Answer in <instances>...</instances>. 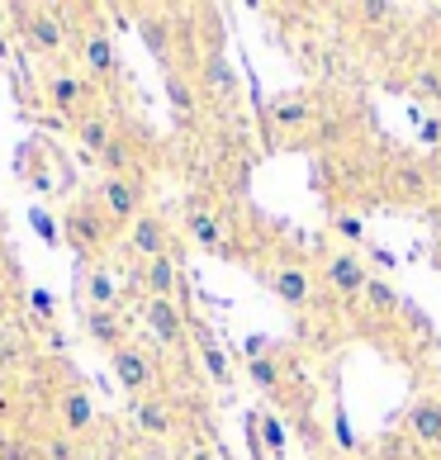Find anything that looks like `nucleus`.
Segmentation results:
<instances>
[{
	"label": "nucleus",
	"mask_w": 441,
	"mask_h": 460,
	"mask_svg": "<svg viewBox=\"0 0 441 460\" xmlns=\"http://www.w3.org/2000/svg\"><path fill=\"white\" fill-rule=\"evenodd\" d=\"M14 33L24 39L29 53L39 58H62L66 53V39H72V29L62 24L57 5H14Z\"/></svg>",
	"instance_id": "nucleus-1"
},
{
	"label": "nucleus",
	"mask_w": 441,
	"mask_h": 460,
	"mask_svg": "<svg viewBox=\"0 0 441 460\" xmlns=\"http://www.w3.org/2000/svg\"><path fill=\"white\" fill-rule=\"evenodd\" d=\"M76 62H81V76L91 86H110L119 76V53H114V39L105 24H81L76 29Z\"/></svg>",
	"instance_id": "nucleus-2"
},
{
	"label": "nucleus",
	"mask_w": 441,
	"mask_h": 460,
	"mask_svg": "<svg viewBox=\"0 0 441 460\" xmlns=\"http://www.w3.org/2000/svg\"><path fill=\"white\" fill-rule=\"evenodd\" d=\"M114 233H119V228L105 218V209H100L95 199H81V204H72V209L62 214V237H66L76 252H105Z\"/></svg>",
	"instance_id": "nucleus-3"
},
{
	"label": "nucleus",
	"mask_w": 441,
	"mask_h": 460,
	"mask_svg": "<svg viewBox=\"0 0 441 460\" xmlns=\"http://www.w3.org/2000/svg\"><path fill=\"white\" fill-rule=\"evenodd\" d=\"M143 199H147V185L138 176H105V185L95 190V204L105 209L114 228H128L143 214Z\"/></svg>",
	"instance_id": "nucleus-4"
},
{
	"label": "nucleus",
	"mask_w": 441,
	"mask_h": 460,
	"mask_svg": "<svg viewBox=\"0 0 441 460\" xmlns=\"http://www.w3.org/2000/svg\"><path fill=\"white\" fill-rule=\"evenodd\" d=\"M110 370H114V380H119V389L124 394H133V399H147L152 389H157V361L138 347V342H128V347H119L114 356H110Z\"/></svg>",
	"instance_id": "nucleus-5"
},
{
	"label": "nucleus",
	"mask_w": 441,
	"mask_h": 460,
	"mask_svg": "<svg viewBox=\"0 0 441 460\" xmlns=\"http://www.w3.org/2000/svg\"><path fill=\"white\" fill-rule=\"evenodd\" d=\"M91 95H95V86L81 72H66V66H57V72H48V81H43V100L53 105L62 119H76L81 114H91Z\"/></svg>",
	"instance_id": "nucleus-6"
},
{
	"label": "nucleus",
	"mask_w": 441,
	"mask_h": 460,
	"mask_svg": "<svg viewBox=\"0 0 441 460\" xmlns=\"http://www.w3.org/2000/svg\"><path fill=\"white\" fill-rule=\"evenodd\" d=\"M143 328L152 332V342L181 351L190 337V314L181 309V299H143Z\"/></svg>",
	"instance_id": "nucleus-7"
},
{
	"label": "nucleus",
	"mask_w": 441,
	"mask_h": 460,
	"mask_svg": "<svg viewBox=\"0 0 441 460\" xmlns=\"http://www.w3.org/2000/svg\"><path fill=\"white\" fill-rule=\"evenodd\" d=\"M124 247H128L143 266L157 261V257H172V224H166L162 214H147V209H143V214L124 228Z\"/></svg>",
	"instance_id": "nucleus-8"
},
{
	"label": "nucleus",
	"mask_w": 441,
	"mask_h": 460,
	"mask_svg": "<svg viewBox=\"0 0 441 460\" xmlns=\"http://www.w3.org/2000/svg\"><path fill=\"white\" fill-rule=\"evenodd\" d=\"M323 285L332 289L337 299H361L366 285H370V270L356 252H332L328 266H323Z\"/></svg>",
	"instance_id": "nucleus-9"
},
{
	"label": "nucleus",
	"mask_w": 441,
	"mask_h": 460,
	"mask_svg": "<svg viewBox=\"0 0 441 460\" xmlns=\"http://www.w3.org/2000/svg\"><path fill=\"white\" fill-rule=\"evenodd\" d=\"M185 233L195 237L205 252H218V257H228V237H224V214H214L205 199H190L185 204Z\"/></svg>",
	"instance_id": "nucleus-10"
},
{
	"label": "nucleus",
	"mask_w": 441,
	"mask_h": 460,
	"mask_svg": "<svg viewBox=\"0 0 441 460\" xmlns=\"http://www.w3.org/2000/svg\"><path fill=\"white\" fill-rule=\"evenodd\" d=\"M57 428L66 437H86L95 428V399L86 394V389H76V385H66L62 394H57Z\"/></svg>",
	"instance_id": "nucleus-11"
},
{
	"label": "nucleus",
	"mask_w": 441,
	"mask_h": 460,
	"mask_svg": "<svg viewBox=\"0 0 441 460\" xmlns=\"http://www.w3.org/2000/svg\"><path fill=\"white\" fill-rule=\"evenodd\" d=\"M266 285H270V295H276L285 309H309V299H313V276L304 266H295V261L276 266Z\"/></svg>",
	"instance_id": "nucleus-12"
},
{
	"label": "nucleus",
	"mask_w": 441,
	"mask_h": 460,
	"mask_svg": "<svg viewBox=\"0 0 441 460\" xmlns=\"http://www.w3.org/2000/svg\"><path fill=\"white\" fill-rule=\"evenodd\" d=\"M133 422H138L143 437H157L166 441L176 432V413H172V399L162 394H147V399H133Z\"/></svg>",
	"instance_id": "nucleus-13"
},
{
	"label": "nucleus",
	"mask_w": 441,
	"mask_h": 460,
	"mask_svg": "<svg viewBox=\"0 0 441 460\" xmlns=\"http://www.w3.org/2000/svg\"><path fill=\"white\" fill-rule=\"evenodd\" d=\"M86 337L95 347H105L110 356L119 347H128V328H124V314H110V309H86Z\"/></svg>",
	"instance_id": "nucleus-14"
},
{
	"label": "nucleus",
	"mask_w": 441,
	"mask_h": 460,
	"mask_svg": "<svg viewBox=\"0 0 441 460\" xmlns=\"http://www.w3.org/2000/svg\"><path fill=\"white\" fill-rule=\"evenodd\" d=\"M409 432H413L418 447L441 456V399H418L409 408Z\"/></svg>",
	"instance_id": "nucleus-15"
},
{
	"label": "nucleus",
	"mask_w": 441,
	"mask_h": 460,
	"mask_svg": "<svg viewBox=\"0 0 441 460\" xmlns=\"http://www.w3.org/2000/svg\"><path fill=\"white\" fill-rule=\"evenodd\" d=\"M181 295V266L176 257H157L143 266V299H176Z\"/></svg>",
	"instance_id": "nucleus-16"
},
{
	"label": "nucleus",
	"mask_w": 441,
	"mask_h": 460,
	"mask_svg": "<svg viewBox=\"0 0 441 460\" xmlns=\"http://www.w3.org/2000/svg\"><path fill=\"white\" fill-rule=\"evenodd\" d=\"M81 295H86V309H119V280H114V270L110 266H91L86 276H81Z\"/></svg>",
	"instance_id": "nucleus-17"
},
{
	"label": "nucleus",
	"mask_w": 441,
	"mask_h": 460,
	"mask_svg": "<svg viewBox=\"0 0 441 460\" xmlns=\"http://www.w3.org/2000/svg\"><path fill=\"white\" fill-rule=\"evenodd\" d=\"M190 332H195V342H199V361H205V375H209L214 385H233V366H228L224 347H218V337L205 328V323H195V318H190Z\"/></svg>",
	"instance_id": "nucleus-18"
},
{
	"label": "nucleus",
	"mask_w": 441,
	"mask_h": 460,
	"mask_svg": "<svg viewBox=\"0 0 441 460\" xmlns=\"http://www.w3.org/2000/svg\"><path fill=\"white\" fill-rule=\"evenodd\" d=\"M72 128H76V143L86 147V152H95V157H105V152L114 147V138H119V133H114V124H110V119L100 114V110L81 114V119H76Z\"/></svg>",
	"instance_id": "nucleus-19"
},
{
	"label": "nucleus",
	"mask_w": 441,
	"mask_h": 460,
	"mask_svg": "<svg viewBox=\"0 0 441 460\" xmlns=\"http://www.w3.org/2000/svg\"><path fill=\"white\" fill-rule=\"evenodd\" d=\"M172 20H166V14H143V20H138V33H143V43L152 48V58H157L162 66H166V72H172V58H176V48H172Z\"/></svg>",
	"instance_id": "nucleus-20"
},
{
	"label": "nucleus",
	"mask_w": 441,
	"mask_h": 460,
	"mask_svg": "<svg viewBox=\"0 0 441 460\" xmlns=\"http://www.w3.org/2000/svg\"><path fill=\"white\" fill-rule=\"evenodd\" d=\"M166 100H172V110L181 114V119H190L195 110H199V91H195V81L181 72V66H172L166 72Z\"/></svg>",
	"instance_id": "nucleus-21"
},
{
	"label": "nucleus",
	"mask_w": 441,
	"mask_h": 460,
	"mask_svg": "<svg viewBox=\"0 0 441 460\" xmlns=\"http://www.w3.org/2000/svg\"><path fill=\"white\" fill-rule=\"evenodd\" d=\"M24 361H29V347H24L20 328H10V323H0V375H14V370H24Z\"/></svg>",
	"instance_id": "nucleus-22"
},
{
	"label": "nucleus",
	"mask_w": 441,
	"mask_h": 460,
	"mask_svg": "<svg viewBox=\"0 0 441 460\" xmlns=\"http://www.w3.org/2000/svg\"><path fill=\"white\" fill-rule=\"evenodd\" d=\"M247 375L266 389V394H276V399L285 394V370L270 361V356H251V361H247Z\"/></svg>",
	"instance_id": "nucleus-23"
},
{
	"label": "nucleus",
	"mask_w": 441,
	"mask_h": 460,
	"mask_svg": "<svg viewBox=\"0 0 441 460\" xmlns=\"http://www.w3.org/2000/svg\"><path fill=\"white\" fill-rule=\"evenodd\" d=\"M199 76L209 81V91H214V95H233V86H237V81H233V66H228L224 53H209L205 66H199Z\"/></svg>",
	"instance_id": "nucleus-24"
},
{
	"label": "nucleus",
	"mask_w": 441,
	"mask_h": 460,
	"mask_svg": "<svg viewBox=\"0 0 441 460\" xmlns=\"http://www.w3.org/2000/svg\"><path fill=\"white\" fill-rule=\"evenodd\" d=\"M270 119H276L280 128H299L304 119H309V100H299V95H285L270 105Z\"/></svg>",
	"instance_id": "nucleus-25"
},
{
	"label": "nucleus",
	"mask_w": 441,
	"mask_h": 460,
	"mask_svg": "<svg viewBox=\"0 0 441 460\" xmlns=\"http://www.w3.org/2000/svg\"><path fill=\"white\" fill-rule=\"evenodd\" d=\"M0 460H43V456H39V441L0 428Z\"/></svg>",
	"instance_id": "nucleus-26"
},
{
	"label": "nucleus",
	"mask_w": 441,
	"mask_h": 460,
	"mask_svg": "<svg viewBox=\"0 0 441 460\" xmlns=\"http://www.w3.org/2000/svg\"><path fill=\"white\" fill-rule=\"evenodd\" d=\"M361 299H366L375 314H399V289H394V285H384V280H370Z\"/></svg>",
	"instance_id": "nucleus-27"
},
{
	"label": "nucleus",
	"mask_w": 441,
	"mask_h": 460,
	"mask_svg": "<svg viewBox=\"0 0 441 460\" xmlns=\"http://www.w3.org/2000/svg\"><path fill=\"white\" fill-rule=\"evenodd\" d=\"M39 456L43 460H76V441L66 437V432H53V437L39 441Z\"/></svg>",
	"instance_id": "nucleus-28"
},
{
	"label": "nucleus",
	"mask_w": 441,
	"mask_h": 460,
	"mask_svg": "<svg viewBox=\"0 0 441 460\" xmlns=\"http://www.w3.org/2000/svg\"><path fill=\"white\" fill-rule=\"evenodd\" d=\"M413 86H418V95H422V100H441V72H432V66H422Z\"/></svg>",
	"instance_id": "nucleus-29"
},
{
	"label": "nucleus",
	"mask_w": 441,
	"mask_h": 460,
	"mask_svg": "<svg viewBox=\"0 0 441 460\" xmlns=\"http://www.w3.org/2000/svg\"><path fill=\"white\" fill-rule=\"evenodd\" d=\"M29 224H33V233H39L43 243H53V247L62 243V233H57V224H53V218H48L43 209H33V214H29Z\"/></svg>",
	"instance_id": "nucleus-30"
},
{
	"label": "nucleus",
	"mask_w": 441,
	"mask_h": 460,
	"mask_svg": "<svg viewBox=\"0 0 441 460\" xmlns=\"http://www.w3.org/2000/svg\"><path fill=\"white\" fill-rule=\"evenodd\" d=\"M29 309L39 314L43 323H53V314H57V304H53V295H48V289H33V295H29Z\"/></svg>",
	"instance_id": "nucleus-31"
},
{
	"label": "nucleus",
	"mask_w": 441,
	"mask_h": 460,
	"mask_svg": "<svg viewBox=\"0 0 441 460\" xmlns=\"http://www.w3.org/2000/svg\"><path fill=\"white\" fill-rule=\"evenodd\" d=\"M261 428H266V447H270V451L280 456V451H285V432H280V422H276V418H266Z\"/></svg>",
	"instance_id": "nucleus-32"
},
{
	"label": "nucleus",
	"mask_w": 441,
	"mask_h": 460,
	"mask_svg": "<svg viewBox=\"0 0 441 460\" xmlns=\"http://www.w3.org/2000/svg\"><path fill=\"white\" fill-rule=\"evenodd\" d=\"M10 413H14V394H10V385H0V428L10 422Z\"/></svg>",
	"instance_id": "nucleus-33"
},
{
	"label": "nucleus",
	"mask_w": 441,
	"mask_h": 460,
	"mask_svg": "<svg viewBox=\"0 0 441 460\" xmlns=\"http://www.w3.org/2000/svg\"><path fill=\"white\" fill-rule=\"evenodd\" d=\"M432 233H437V243H441V204L432 209Z\"/></svg>",
	"instance_id": "nucleus-34"
},
{
	"label": "nucleus",
	"mask_w": 441,
	"mask_h": 460,
	"mask_svg": "<svg viewBox=\"0 0 441 460\" xmlns=\"http://www.w3.org/2000/svg\"><path fill=\"white\" fill-rule=\"evenodd\" d=\"M119 460H152V456H119Z\"/></svg>",
	"instance_id": "nucleus-35"
},
{
	"label": "nucleus",
	"mask_w": 441,
	"mask_h": 460,
	"mask_svg": "<svg viewBox=\"0 0 441 460\" xmlns=\"http://www.w3.org/2000/svg\"><path fill=\"white\" fill-rule=\"evenodd\" d=\"M437 460H441V456H437Z\"/></svg>",
	"instance_id": "nucleus-36"
}]
</instances>
